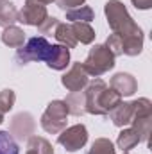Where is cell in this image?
<instances>
[{
  "instance_id": "484cf974",
  "label": "cell",
  "mask_w": 152,
  "mask_h": 154,
  "mask_svg": "<svg viewBox=\"0 0 152 154\" xmlns=\"http://www.w3.org/2000/svg\"><path fill=\"white\" fill-rule=\"evenodd\" d=\"M106 47L109 48V52L113 54L114 57H116V56H122V36L116 34V32L109 34V38L106 41Z\"/></svg>"
},
{
  "instance_id": "9c48e42d",
  "label": "cell",
  "mask_w": 152,
  "mask_h": 154,
  "mask_svg": "<svg viewBox=\"0 0 152 154\" xmlns=\"http://www.w3.org/2000/svg\"><path fill=\"white\" fill-rule=\"evenodd\" d=\"M34 118L31 113H18L11 120V125H9V131L11 134L16 136V140H29L31 134H34Z\"/></svg>"
},
{
  "instance_id": "6da1fadb",
  "label": "cell",
  "mask_w": 152,
  "mask_h": 154,
  "mask_svg": "<svg viewBox=\"0 0 152 154\" xmlns=\"http://www.w3.org/2000/svg\"><path fill=\"white\" fill-rule=\"evenodd\" d=\"M106 16H108V23L111 27V31L120 34L122 38L131 36V34H141L143 31L138 27V23L129 16L125 5L120 0H109L104 7Z\"/></svg>"
},
{
  "instance_id": "ba28073f",
  "label": "cell",
  "mask_w": 152,
  "mask_h": 154,
  "mask_svg": "<svg viewBox=\"0 0 152 154\" xmlns=\"http://www.w3.org/2000/svg\"><path fill=\"white\" fill-rule=\"evenodd\" d=\"M47 7L43 4L36 2H27L20 11H18V22L25 23V25H34L39 27L45 20H47Z\"/></svg>"
},
{
  "instance_id": "52a82bcc",
  "label": "cell",
  "mask_w": 152,
  "mask_h": 154,
  "mask_svg": "<svg viewBox=\"0 0 152 154\" xmlns=\"http://www.w3.org/2000/svg\"><path fill=\"white\" fill-rule=\"evenodd\" d=\"M61 82H63V86H65L68 91H81V90H84V88L88 86L90 75H88V72L84 70L82 63H74L72 68L63 75Z\"/></svg>"
},
{
  "instance_id": "2e32d148",
  "label": "cell",
  "mask_w": 152,
  "mask_h": 154,
  "mask_svg": "<svg viewBox=\"0 0 152 154\" xmlns=\"http://www.w3.org/2000/svg\"><path fill=\"white\" fill-rule=\"evenodd\" d=\"M18 22V9L11 0H0V25L5 29Z\"/></svg>"
},
{
  "instance_id": "d6986e66",
  "label": "cell",
  "mask_w": 152,
  "mask_h": 154,
  "mask_svg": "<svg viewBox=\"0 0 152 154\" xmlns=\"http://www.w3.org/2000/svg\"><path fill=\"white\" fill-rule=\"evenodd\" d=\"M72 32L75 36L77 43L82 45H90L95 39V31L90 27V23H82V22H74L72 23Z\"/></svg>"
},
{
  "instance_id": "7402d4cb",
  "label": "cell",
  "mask_w": 152,
  "mask_h": 154,
  "mask_svg": "<svg viewBox=\"0 0 152 154\" xmlns=\"http://www.w3.org/2000/svg\"><path fill=\"white\" fill-rule=\"evenodd\" d=\"M27 149L34 151L36 154H54V147L48 140L41 138V136H31L27 142Z\"/></svg>"
},
{
  "instance_id": "e0dca14e",
  "label": "cell",
  "mask_w": 152,
  "mask_h": 154,
  "mask_svg": "<svg viewBox=\"0 0 152 154\" xmlns=\"http://www.w3.org/2000/svg\"><path fill=\"white\" fill-rule=\"evenodd\" d=\"M141 48H143V32L122 38V54H125V56H138L141 52Z\"/></svg>"
},
{
  "instance_id": "9a60e30c",
  "label": "cell",
  "mask_w": 152,
  "mask_h": 154,
  "mask_svg": "<svg viewBox=\"0 0 152 154\" xmlns=\"http://www.w3.org/2000/svg\"><path fill=\"white\" fill-rule=\"evenodd\" d=\"M2 41H4V45H7V47L20 48V47H23V43H25V32H23L20 27H16V25H9V27H5L4 32H2Z\"/></svg>"
},
{
  "instance_id": "ffe728a7",
  "label": "cell",
  "mask_w": 152,
  "mask_h": 154,
  "mask_svg": "<svg viewBox=\"0 0 152 154\" xmlns=\"http://www.w3.org/2000/svg\"><path fill=\"white\" fill-rule=\"evenodd\" d=\"M138 143H140V136H138V133H136L134 129H123V131L118 134V140H116L118 149H122L123 152L134 149Z\"/></svg>"
},
{
  "instance_id": "ac0fdd59",
  "label": "cell",
  "mask_w": 152,
  "mask_h": 154,
  "mask_svg": "<svg viewBox=\"0 0 152 154\" xmlns=\"http://www.w3.org/2000/svg\"><path fill=\"white\" fill-rule=\"evenodd\" d=\"M54 36L59 41V45H65L66 48H75L77 47V39L72 32V25H68V23H57Z\"/></svg>"
},
{
  "instance_id": "44dd1931",
  "label": "cell",
  "mask_w": 152,
  "mask_h": 154,
  "mask_svg": "<svg viewBox=\"0 0 152 154\" xmlns=\"http://www.w3.org/2000/svg\"><path fill=\"white\" fill-rule=\"evenodd\" d=\"M93 18H95V13H93V9L88 7V5H81V7H75V9L66 11V20H70V22L90 23Z\"/></svg>"
},
{
  "instance_id": "277c9868",
  "label": "cell",
  "mask_w": 152,
  "mask_h": 154,
  "mask_svg": "<svg viewBox=\"0 0 152 154\" xmlns=\"http://www.w3.org/2000/svg\"><path fill=\"white\" fill-rule=\"evenodd\" d=\"M66 116L68 109L65 100H52L45 109V113L41 115V127L47 133L59 134L63 129H66Z\"/></svg>"
},
{
  "instance_id": "30bf717a",
  "label": "cell",
  "mask_w": 152,
  "mask_h": 154,
  "mask_svg": "<svg viewBox=\"0 0 152 154\" xmlns=\"http://www.w3.org/2000/svg\"><path fill=\"white\" fill-rule=\"evenodd\" d=\"M134 115V102H120L109 111V116L116 127H125L132 122Z\"/></svg>"
},
{
  "instance_id": "f546056e",
  "label": "cell",
  "mask_w": 152,
  "mask_h": 154,
  "mask_svg": "<svg viewBox=\"0 0 152 154\" xmlns=\"http://www.w3.org/2000/svg\"><path fill=\"white\" fill-rule=\"evenodd\" d=\"M27 2H36V4H43L45 5V4H52L54 0H27Z\"/></svg>"
},
{
  "instance_id": "3957f363",
  "label": "cell",
  "mask_w": 152,
  "mask_h": 154,
  "mask_svg": "<svg viewBox=\"0 0 152 154\" xmlns=\"http://www.w3.org/2000/svg\"><path fill=\"white\" fill-rule=\"evenodd\" d=\"M50 56H52V45L43 36L31 38L23 47H20L16 50V61L20 65H25L29 61H45L47 63Z\"/></svg>"
},
{
  "instance_id": "7c38bea8",
  "label": "cell",
  "mask_w": 152,
  "mask_h": 154,
  "mask_svg": "<svg viewBox=\"0 0 152 154\" xmlns=\"http://www.w3.org/2000/svg\"><path fill=\"white\" fill-rule=\"evenodd\" d=\"M122 102V95L118 91H114L113 88H104L99 95V100H97V106H99V111L100 115H108L114 106H118Z\"/></svg>"
},
{
  "instance_id": "8fae6325",
  "label": "cell",
  "mask_w": 152,
  "mask_h": 154,
  "mask_svg": "<svg viewBox=\"0 0 152 154\" xmlns=\"http://www.w3.org/2000/svg\"><path fill=\"white\" fill-rule=\"evenodd\" d=\"M111 88L114 91H118L120 95H123V97H131L138 90V82L131 74H123L122 72V74H116L111 79Z\"/></svg>"
},
{
  "instance_id": "5bb4252c",
  "label": "cell",
  "mask_w": 152,
  "mask_h": 154,
  "mask_svg": "<svg viewBox=\"0 0 152 154\" xmlns=\"http://www.w3.org/2000/svg\"><path fill=\"white\" fill-rule=\"evenodd\" d=\"M65 104H66L68 115H75V116L84 115V113H86V93H84V90H81V91H72V93L65 99Z\"/></svg>"
},
{
  "instance_id": "4fadbf2b",
  "label": "cell",
  "mask_w": 152,
  "mask_h": 154,
  "mask_svg": "<svg viewBox=\"0 0 152 154\" xmlns=\"http://www.w3.org/2000/svg\"><path fill=\"white\" fill-rule=\"evenodd\" d=\"M70 63V48L65 45H52V56L48 57L47 65L52 70H65Z\"/></svg>"
},
{
  "instance_id": "4dcf8cb0",
  "label": "cell",
  "mask_w": 152,
  "mask_h": 154,
  "mask_svg": "<svg viewBox=\"0 0 152 154\" xmlns=\"http://www.w3.org/2000/svg\"><path fill=\"white\" fill-rule=\"evenodd\" d=\"M2 122H4V113L0 111V124H2Z\"/></svg>"
},
{
  "instance_id": "5b68a950",
  "label": "cell",
  "mask_w": 152,
  "mask_h": 154,
  "mask_svg": "<svg viewBox=\"0 0 152 154\" xmlns=\"http://www.w3.org/2000/svg\"><path fill=\"white\" fill-rule=\"evenodd\" d=\"M132 129L138 133L140 142H147L152 129V104L149 99L134 100V115H132Z\"/></svg>"
},
{
  "instance_id": "cb8c5ba5",
  "label": "cell",
  "mask_w": 152,
  "mask_h": 154,
  "mask_svg": "<svg viewBox=\"0 0 152 154\" xmlns=\"http://www.w3.org/2000/svg\"><path fill=\"white\" fill-rule=\"evenodd\" d=\"M88 154H114V145L108 138H97Z\"/></svg>"
},
{
  "instance_id": "1f68e13d",
  "label": "cell",
  "mask_w": 152,
  "mask_h": 154,
  "mask_svg": "<svg viewBox=\"0 0 152 154\" xmlns=\"http://www.w3.org/2000/svg\"><path fill=\"white\" fill-rule=\"evenodd\" d=\"M25 154H36V152H34V151H29V149H27V152H25Z\"/></svg>"
},
{
  "instance_id": "d6a6232c",
  "label": "cell",
  "mask_w": 152,
  "mask_h": 154,
  "mask_svg": "<svg viewBox=\"0 0 152 154\" xmlns=\"http://www.w3.org/2000/svg\"><path fill=\"white\" fill-rule=\"evenodd\" d=\"M123 154H127V152H123Z\"/></svg>"
},
{
  "instance_id": "603a6c76",
  "label": "cell",
  "mask_w": 152,
  "mask_h": 154,
  "mask_svg": "<svg viewBox=\"0 0 152 154\" xmlns=\"http://www.w3.org/2000/svg\"><path fill=\"white\" fill-rule=\"evenodd\" d=\"M0 154H20L16 140L7 131H0Z\"/></svg>"
},
{
  "instance_id": "8992f818",
  "label": "cell",
  "mask_w": 152,
  "mask_h": 154,
  "mask_svg": "<svg viewBox=\"0 0 152 154\" xmlns=\"http://www.w3.org/2000/svg\"><path fill=\"white\" fill-rule=\"evenodd\" d=\"M57 142L70 152H75L79 149H82L88 142V131L82 124L72 125L68 129H63L57 136Z\"/></svg>"
},
{
  "instance_id": "7a4b0ae2",
  "label": "cell",
  "mask_w": 152,
  "mask_h": 154,
  "mask_svg": "<svg viewBox=\"0 0 152 154\" xmlns=\"http://www.w3.org/2000/svg\"><path fill=\"white\" fill-rule=\"evenodd\" d=\"M82 66L88 72V75L100 77L114 66V56L109 52L106 45H95L88 52V57L82 63Z\"/></svg>"
},
{
  "instance_id": "4316f807",
  "label": "cell",
  "mask_w": 152,
  "mask_h": 154,
  "mask_svg": "<svg viewBox=\"0 0 152 154\" xmlns=\"http://www.w3.org/2000/svg\"><path fill=\"white\" fill-rule=\"evenodd\" d=\"M57 23H59V20H57V18H54V16H47V20H45V22L38 27V31L41 32V34H48V32H52V34H54V31H56Z\"/></svg>"
},
{
  "instance_id": "f1b7e54d",
  "label": "cell",
  "mask_w": 152,
  "mask_h": 154,
  "mask_svg": "<svg viewBox=\"0 0 152 154\" xmlns=\"http://www.w3.org/2000/svg\"><path fill=\"white\" fill-rule=\"evenodd\" d=\"M136 9H149L152 5V0H132Z\"/></svg>"
},
{
  "instance_id": "d4e9b609",
  "label": "cell",
  "mask_w": 152,
  "mask_h": 154,
  "mask_svg": "<svg viewBox=\"0 0 152 154\" xmlns=\"http://www.w3.org/2000/svg\"><path fill=\"white\" fill-rule=\"evenodd\" d=\"M14 100H16V95L13 90H4L0 91V111L2 113H7L13 106H14Z\"/></svg>"
},
{
  "instance_id": "83f0119b",
  "label": "cell",
  "mask_w": 152,
  "mask_h": 154,
  "mask_svg": "<svg viewBox=\"0 0 152 154\" xmlns=\"http://www.w3.org/2000/svg\"><path fill=\"white\" fill-rule=\"evenodd\" d=\"M57 5L63 9V11H70V9H75V7H81L86 0H56Z\"/></svg>"
}]
</instances>
